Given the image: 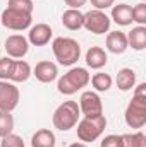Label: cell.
Instances as JSON below:
<instances>
[{"instance_id": "6da1fadb", "label": "cell", "mask_w": 146, "mask_h": 147, "mask_svg": "<svg viewBox=\"0 0 146 147\" xmlns=\"http://www.w3.org/2000/svg\"><path fill=\"white\" fill-rule=\"evenodd\" d=\"M52 51L55 55V60L60 65L71 67L81 57V45L74 38L59 36L52 41Z\"/></svg>"}, {"instance_id": "7402d4cb", "label": "cell", "mask_w": 146, "mask_h": 147, "mask_svg": "<svg viewBox=\"0 0 146 147\" xmlns=\"http://www.w3.org/2000/svg\"><path fill=\"white\" fill-rule=\"evenodd\" d=\"M122 147H146V135L143 132L124 134L122 135Z\"/></svg>"}, {"instance_id": "1f68e13d", "label": "cell", "mask_w": 146, "mask_h": 147, "mask_svg": "<svg viewBox=\"0 0 146 147\" xmlns=\"http://www.w3.org/2000/svg\"><path fill=\"white\" fill-rule=\"evenodd\" d=\"M69 147H88L84 142H74V144H71Z\"/></svg>"}, {"instance_id": "d6a6232c", "label": "cell", "mask_w": 146, "mask_h": 147, "mask_svg": "<svg viewBox=\"0 0 146 147\" xmlns=\"http://www.w3.org/2000/svg\"><path fill=\"white\" fill-rule=\"evenodd\" d=\"M141 2H145V0H141Z\"/></svg>"}, {"instance_id": "5bb4252c", "label": "cell", "mask_w": 146, "mask_h": 147, "mask_svg": "<svg viewBox=\"0 0 146 147\" xmlns=\"http://www.w3.org/2000/svg\"><path fill=\"white\" fill-rule=\"evenodd\" d=\"M108 62V55L103 48L100 46H91L88 51H86V65L89 69H95V70H100L107 65Z\"/></svg>"}, {"instance_id": "836d02e7", "label": "cell", "mask_w": 146, "mask_h": 147, "mask_svg": "<svg viewBox=\"0 0 146 147\" xmlns=\"http://www.w3.org/2000/svg\"><path fill=\"white\" fill-rule=\"evenodd\" d=\"M0 50H2V48H0Z\"/></svg>"}, {"instance_id": "3957f363", "label": "cell", "mask_w": 146, "mask_h": 147, "mask_svg": "<svg viewBox=\"0 0 146 147\" xmlns=\"http://www.w3.org/2000/svg\"><path fill=\"white\" fill-rule=\"evenodd\" d=\"M81 111H79V105L76 101H64L57 110L53 111V127L60 132H67L74 128L79 121Z\"/></svg>"}, {"instance_id": "4dcf8cb0", "label": "cell", "mask_w": 146, "mask_h": 147, "mask_svg": "<svg viewBox=\"0 0 146 147\" xmlns=\"http://www.w3.org/2000/svg\"><path fill=\"white\" fill-rule=\"evenodd\" d=\"M132 96H139V98H146V82H141L136 89H134V94Z\"/></svg>"}, {"instance_id": "484cf974", "label": "cell", "mask_w": 146, "mask_h": 147, "mask_svg": "<svg viewBox=\"0 0 146 147\" xmlns=\"http://www.w3.org/2000/svg\"><path fill=\"white\" fill-rule=\"evenodd\" d=\"M12 65H14V60H12L10 57L0 58V80H9V79H10Z\"/></svg>"}, {"instance_id": "4fadbf2b", "label": "cell", "mask_w": 146, "mask_h": 147, "mask_svg": "<svg viewBox=\"0 0 146 147\" xmlns=\"http://www.w3.org/2000/svg\"><path fill=\"white\" fill-rule=\"evenodd\" d=\"M105 45H107V50L110 53H115V55H122L129 48L127 46V36L122 31H110L107 34Z\"/></svg>"}, {"instance_id": "d6986e66", "label": "cell", "mask_w": 146, "mask_h": 147, "mask_svg": "<svg viewBox=\"0 0 146 147\" xmlns=\"http://www.w3.org/2000/svg\"><path fill=\"white\" fill-rule=\"evenodd\" d=\"M31 147H55V134L50 128H40L31 137Z\"/></svg>"}, {"instance_id": "4316f807", "label": "cell", "mask_w": 146, "mask_h": 147, "mask_svg": "<svg viewBox=\"0 0 146 147\" xmlns=\"http://www.w3.org/2000/svg\"><path fill=\"white\" fill-rule=\"evenodd\" d=\"M0 147H26V146H24L23 137H19L17 134H9L2 139Z\"/></svg>"}, {"instance_id": "cb8c5ba5", "label": "cell", "mask_w": 146, "mask_h": 147, "mask_svg": "<svg viewBox=\"0 0 146 147\" xmlns=\"http://www.w3.org/2000/svg\"><path fill=\"white\" fill-rule=\"evenodd\" d=\"M7 7L9 9H14V10H21V12H26V14H33V0H9L7 2Z\"/></svg>"}, {"instance_id": "52a82bcc", "label": "cell", "mask_w": 146, "mask_h": 147, "mask_svg": "<svg viewBox=\"0 0 146 147\" xmlns=\"http://www.w3.org/2000/svg\"><path fill=\"white\" fill-rule=\"evenodd\" d=\"M110 24H112V21H110L108 16L105 14V10L93 9V10H89V12L84 14L83 28L86 31L93 33V34H105V33H108Z\"/></svg>"}, {"instance_id": "277c9868", "label": "cell", "mask_w": 146, "mask_h": 147, "mask_svg": "<svg viewBox=\"0 0 146 147\" xmlns=\"http://www.w3.org/2000/svg\"><path fill=\"white\" fill-rule=\"evenodd\" d=\"M107 128L105 115L84 116L77 121V139L81 142H95Z\"/></svg>"}, {"instance_id": "7c38bea8", "label": "cell", "mask_w": 146, "mask_h": 147, "mask_svg": "<svg viewBox=\"0 0 146 147\" xmlns=\"http://www.w3.org/2000/svg\"><path fill=\"white\" fill-rule=\"evenodd\" d=\"M33 75L36 77L40 82L50 84V82H53L59 77V69H57V65L53 62L43 60V62H38L36 67L33 69Z\"/></svg>"}, {"instance_id": "30bf717a", "label": "cell", "mask_w": 146, "mask_h": 147, "mask_svg": "<svg viewBox=\"0 0 146 147\" xmlns=\"http://www.w3.org/2000/svg\"><path fill=\"white\" fill-rule=\"evenodd\" d=\"M3 48L7 51V57H10V58H24L28 55V51H29V41L23 34H12V36H9L5 39Z\"/></svg>"}, {"instance_id": "8fae6325", "label": "cell", "mask_w": 146, "mask_h": 147, "mask_svg": "<svg viewBox=\"0 0 146 147\" xmlns=\"http://www.w3.org/2000/svg\"><path fill=\"white\" fill-rule=\"evenodd\" d=\"M52 34H53L52 28H50L48 24L40 22V24H36V26L29 28L28 41H29L33 46H45V45H48V43H50Z\"/></svg>"}, {"instance_id": "8992f818", "label": "cell", "mask_w": 146, "mask_h": 147, "mask_svg": "<svg viewBox=\"0 0 146 147\" xmlns=\"http://www.w3.org/2000/svg\"><path fill=\"white\" fill-rule=\"evenodd\" d=\"M31 22H33V14H26V12L14 10L9 7L0 16V24L12 31H24V29L31 28Z\"/></svg>"}, {"instance_id": "44dd1931", "label": "cell", "mask_w": 146, "mask_h": 147, "mask_svg": "<svg viewBox=\"0 0 146 147\" xmlns=\"http://www.w3.org/2000/svg\"><path fill=\"white\" fill-rule=\"evenodd\" d=\"M89 82H91V86H93V89L96 91V92H105V91H108L110 87H112V77H110L108 74L105 72H98L95 74L93 77H89Z\"/></svg>"}, {"instance_id": "ffe728a7", "label": "cell", "mask_w": 146, "mask_h": 147, "mask_svg": "<svg viewBox=\"0 0 146 147\" xmlns=\"http://www.w3.org/2000/svg\"><path fill=\"white\" fill-rule=\"evenodd\" d=\"M115 82H117V87L120 91H131L136 86V72L132 69H127V67L120 69L119 74H117Z\"/></svg>"}, {"instance_id": "e0dca14e", "label": "cell", "mask_w": 146, "mask_h": 147, "mask_svg": "<svg viewBox=\"0 0 146 147\" xmlns=\"http://www.w3.org/2000/svg\"><path fill=\"white\" fill-rule=\"evenodd\" d=\"M127 36V46H131L136 51H143L146 48V28L145 26H136L132 31H129Z\"/></svg>"}, {"instance_id": "7a4b0ae2", "label": "cell", "mask_w": 146, "mask_h": 147, "mask_svg": "<svg viewBox=\"0 0 146 147\" xmlns=\"http://www.w3.org/2000/svg\"><path fill=\"white\" fill-rule=\"evenodd\" d=\"M89 72L83 67H74L67 74H64L59 82H57V89L60 94L64 96H72L77 91H81L83 87H86L89 84Z\"/></svg>"}, {"instance_id": "d4e9b609", "label": "cell", "mask_w": 146, "mask_h": 147, "mask_svg": "<svg viewBox=\"0 0 146 147\" xmlns=\"http://www.w3.org/2000/svg\"><path fill=\"white\" fill-rule=\"evenodd\" d=\"M132 22H138L139 26L146 24V3L141 2L132 7Z\"/></svg>"}, {"instance_id": "ba28073f", "label": "cell", "mask_w": 146, "mask_h": 147, "mask_svg": "<svg viewBox=\"0 0 146 147\" xmlns=\"http://www.w3.org/2000/svg\"><path fill=\"white\" fill-rule=\"evenodd\" d=\"M19 89L10 80H0V111H12L19 105Z\"/></svg>"}, {"instance_id": "f546056e", "label": "cell", "mask_w": 146, "mask_h": 147, "mask_svg": "<svg viewBox=\"0 0 146 147\" xmlns=\"http://www.w3.org/2000/svg\"><path fill=\"white\" fill-rule=\"evenodd\" d=\"M64 2H65V5L69 9H77V10L86 3V0H64Z\"/></svg>"}, {"instance_id": "f1b7e54d", "label": "cell", "mask_w": 146, "mask_h": 147, "mask_svg": "<svg viewBox=\"0 0 146 147\" xmlns=\"http://www.w3.org/2000/svg\"><path fill=\"white\" fill-rule=\"evenodd\" d=\"M91 2V5L96 9V10H105V9H108L113 5V2L115 0H89Z\"/></svg>"}, {"instance_id": "2e32d148", "label": "cell", "mask_w": 146, "mask_h": 147, "mask_svg": "<svg viewBox=\"0 0 146 147\" xmlns=\"http://www.w3.org/2000/svg\"><path fill=\"white\" fill-rule=\"evenodd\" d=\"M83 22H84V14L77 9H67L64 14H62V24L64 28H67L69 31H77L83 28Z\"/></svg>"}, {"instance_id": "9c48e42d", "label": "cell", "mask_w": 146, "mask_h": 147, "mask_svg": "<svg viewBox=\"0 0 146 147\" xmlns=\"http://www.w3.org/2000/svg\"><path fill=\"white\" fill-rule=\"evenodd\" d=\"M79 111L83 116H98L103 115V103L96 91H84L79 98Z\"/></svg>"}, {"instance_id": "ac0fdd59", "label": "cell", "mask_w": 146, "mask_h": 147, "mask_svg": "<svg viewBox=\"0 0 146 147\" xmlns=\"http://www.w3.org/2000/svg\"><path fill=\"white\" fill-rule=\"evenodd\" d=\"M31 67L26 60H14V65H12V72H10V82H26L29 77H31Z\"/></svg>"}, {"instance_id": "603a6c76", "label": "cell", "mask_w": 146, "mask_h": 147, "mask_svg": "<svg viewBox=\"0 0 146 147\" xmlns=\"http://www.w3.org/2000/svg\"><path fill=\"white\" fill-rule=\"evenodd\" d=\"M14 130V116L9 111H0V137L3 139L5 135L12 134Z\"/></svg>"}, {"instance_id": "9a60e30c", "label": "cell", "mask_w": 146, "mask_h": 147, "mask_svg": "<svg viewBox=\"0 0 146 147\" xmlns=\"http://www.w3.org/2000/svg\"><path fill=\"white\" fill-rule=\"evenodd\" d=\"M110 21H113L119 26L132 24V7L127 5V3L112 5V17H110Z\"/></svg>"}, {"instance_id": "83f0119b", "label": "cell", "mask_w": 146, "mask_h": 147, "mask_svg": "<svg viewBox=\"0 0 146 147\" xmlns=\"http://www.w3.org/2000/svg\"><path fill=\"white\" fill-rule=\"evenodd\" d=\"M100 147H122V135H107L103 137V140L100 142Z\"/></svg>"}, {"instance_id": "5b68a950", "label": "cell", "mask_w": 146, "mask_h": 147, "mask_svg": "<svg viewBox=\"0 0 146 147\" xmlns=\"http://www.w3.org/2000/svg\"><path fill=\"white\" fill-rule=\"evenodd\" d=\"M126 123L131 128H143L146 123V98L132 96L131 103L126 108Z\"/></svg>"}]
</instances>
